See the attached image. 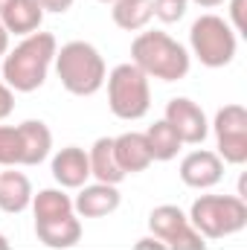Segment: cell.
<instances>
[{
    "label": "cell",
    "mask_w": 247,
    "mask_h": 250,
    "mask_svg": "<svg viewBox=\"0 0 247 250\" xmlns=\"http://www.w3.org/2000/svg\"><path fill=\"white\" fill-rule=\"evenodd\" d=\"M56 35L50 32H32L26 41H21L3 62V79L18 93H32L47 82L50 62L56 59Z\"/></svg>",
    "instance_id": "obj_1"
},
{
    "label": "cell",
    "mask_w": 247,
    "mask_h": 250,
    "mask_svg": "<svg viewBox=\"0 0 247 250\" xmlns=\"http://www.w3.org/2000/svg\"><path fill=\"white\" fill-rule=\"evenodd\" d=\"M131 64L160 82H178L189 73L186 50L166 32H140L131 44Z\"/></svg>",
    "instance_id": "obj_2"
},
{
    "label": "cell",
    "mask_w": 247,
    "mask_h": 250,
    "mask_svg": "<svg viewBox=\"0 0 247 250\" xmlns=\"http://www.w3.org/2000/svg\"><path fill=\"white\" fill-rule=\"evenodd\" d=\"M59 79L73 96H93L105 84V59L87 41H70L56 53Z\"/></svg>",
    "instance_id": "obj_3"
},
{
    "label": "cell",
    "mask_w": 247,
    "mask_h": 250,
    "mask_svg": "<svg viewBox=\"0 0 247 250\" xmlns=\"http://www.w3.org/2000/svg\"><path fill=\"white\" fill-rule=\"evenodd\" d=\"M189 224L204 239H224L247 227V204L239 195H204L192 204Z\"/></svg>",
    "instance_id": "obj_4"
},
{
    "label": "cell",
    "mask_w": 247,
    "mask_h": 250,
    "mask_svg": "<svg viewBox=\"0 0 247 250\" xmlns=\"http://www.w3.org/2000/svg\"><path fill=\"white\" fill-rule=\"evenodd\" d=\"M108 102L114 117L120 120H143L151 108L148 76L134 64H120L108 76Z\"/></svg>",
    "instance_id": "obj_5"
},
{
    "label": "cell",
    "mask_w": 247,
    "mask_h": 250,
    "mask_svg": "<svg viewBox=\"0 0 247 250\" xmlns=\"http://www.w3.org/2000/svg\"><path fill=\"white\" fill-rule=\"evenodd\" d=\"M189 38L204 67H227L236 59V32L218 15H201L192 23Z\"/></svg>",
    "instance_id": "obj_6"
},
{
    "label": "cell",
    "mask_w": 247,
    "mask_h": 250,
    "mask_svg": "<svg viewBox=\"0 0 247 250\" xmlns=\"http://www.w3.org/2000/svg\"><path fill=\"white\" fill-rule=\"evenodd\" d=\"M148 224H151V233L163 242V248H172V250H204L206 248L204 236L189 224V218L178 207H172V204H163V207L151 209Z\"/></svg>",
    "instance_id": "obj_7"
},
{
    "label": "cell",
    "mask_w": 247,
    "mask_h": 250,
    "mask_svg": "<svg viewBox=\"0 0 247 250\" xmlns=\"http://www.w3.org/2000/svg\"><path fill=\"white\" fill-rule=\"evenodd\" d=\"M215 137L224 163L242 166L247 160V111L245 105H227L215 117Z\"/></svg>",
    "instance_id": "obj_8"
},
{
    "label": "cell",
    "mask_w": 247,
    "mask_h": 250,
    "mask_svg": "<svg viewBox=\"0 0 247 250\" xmlns=\"http://www.w3.org/2000/svg\"><path fill=\"white\" fill-rule=\"evenodd\" d=\"M166 123L172 125V131L181 137V143H189V146H198L206 140L209 134V125H206V117L204 111L192 102V99H172L166 105Z\"/></svg>",
    "instance_id": "obj_9"
},
{
    "label": "cell",
    "mask_w": 247,
    "mask_h": 250,
    "mask_svg": "<svg viewBox=\"0 0 247 250\" xmlns=\"http://www.w3.org/2000/svg\"><path fill=\"white\" fill-rule=\"evenodd\" d=\"M224 175V163L215 151H192L181 163V181L192 189L215 187Z\"/></svg>",
    "instance_id": "obj_10"
},
{
    "label": "cell",
    "mask_w": 247,
    "mask_h": 250,
    "mask_svg": "<svg viewBox=\"0 0 247 250\" xmlns=\"http://www.w3.org/2000/svg\"><path fill=\"white\" fill-rule=\"evenodd\" d=\"M53 178L67 189L84 187V181L90 178V160L79 146H67L53 157Z\"/></svg>",
    "instance_id": "obj_11"
},
{
    "label": "cell",
    "mask_w": 247,
    "mask_h": 250,
    "mask_svg": "<svg viewBox=\"0 0 247 250\" xmlns=\"http://www.w3.org/2000/svg\"><path fill=\"white\" fill-rule=\"evenodd\" d=\"M114 154H117V163L125 175H137V172H145L151 166V148H148V140L145 134H123L114 140Z\"/></svg>",
    "instance_id": "obj_12"
},
{
    "label": "cell",
    "mask_w": 247,
    "mask_h": 250,
    "mask_svg": "<svg viewBox=\"0 0 247 250\" xmlns=\"http://www.w3.org/2000/svg\"><path fill=\"white\" fill-rule=\"evenodd\" d=\"M18 134H21V166H38L41 160H47L53 148V134L41 120L18 125Z\"/></svg>",
    "instance_id": "obj_13"
},
{
    "label": "cell",
    "mask_w": 247,
    "mask_h": 250,
    "mask_svg": "<svg viewBox=\"0 0 247 250\" xmlns=\"http://www.w3.org/2000/svg\"><path fill=\"white\" fill-rule=\"evenodd\" d=\"M120 207V192L117 187H108V184H96V187H84L79 192L73 209L84 218H102V215H111L114 209Z\"/></svg>",
    "instance_id": "obj_14"
},
{
    "label": "cell",
    "mask_w": 247,
    "mask_h": 250,
    "mask_svg": "<svg viewBox=\"0 0 247 250\" xmlns=\"http://www.w3.org/2000/svg\"><path fill=\"white\" fill-rule=\"evenodd\" d=\"M44 21V12L35 0H12L3 12H0V23L6 26V32L15 35H32Z\"/></svg>",
    "instance_id": "obj_15"
},
{
    "label": "cell",
    "mask_w": 247,
    "mask_h": 250,
    "mask_svg": "<svg viewBox=\"0 0 247 250\" xmlns=\"http://www.w3.org/2000/svg\"><path fill=\"white\" fill-rule=\"evenodd\" d=\"M87 160H90V175H93L99 184L117 187L120 181H125V172L120 169V163H117V154H114V140H111V137L96 140V146L90 148Z\"/></svg>",
    "instance_id": "obj_16"
},
{
    "label": "cell",
    "mask_w": 247,
    "mask_h": 250,
    "mask_svg": "<svg viewBox=\"0 0 247 250\" xmlns=\"http://www.w3.org/2000/svg\"><path fill=\"white\" fill-rule=\"evenodd\" d=\"M35 236L47 248L64 250V248H73L82 239V224H79L76 215L56 218V221H35Z\"/></svg>",
    "instance_id": "obj_17"
},
{
    "label": "cell",
    "mask_w": 247,
    "mask_h": 250,
    "mask_svg": "<svg viewBox=\"0 0 247 250\" xmlns=\"http://www.w3.org/2000/svg\"><path fill=\"white\" fill-rule=\"evenodd\" d=\"M29 201H32V184L23 172L0 175V209L3 212H23Z\"/></svg>",
    "instance_id": "obj_18"
},
{
    "label": "cell",
    "mask_w": 247,
    "mask_h": 250,
    "mask_svg": "<svg viewBox=\"0 0 247 250\" xmlns=\"http://www.w3.org/2000/svg\"><path fill=\"white\" fill-rule=\"evenodd\" d=\"M114 23L125 32L143 29L154 15H151V0H114Z\"/></svg>",
    "instance_id": "obj_19"
},
{
    "label": "cell",
    "mask_w": 247,
    "mask_h": 250,
    "mask_svg": "<svg viewBox=\"0 0 247 250\" xmlns=\"http://www.w3.org/2000/svg\"><path fill=\"white\" fill-rule=\"evenodd\" d=\"M32 209H35V221H56V218L73 215V201L59 189H44L35 195Z\"/></svg>",
    "instance_id": "obj_20"
},
{
    "label": "cell",
    "mask_w": 247,
    "mask_h": 250,
    "mask_svg": "<svg viewBox=\"0 0 247 250\" xmlns=\"http://www.w3.org/2000/svg\"><path fill=\"white\" fill-rule=\"evenodd\" d=\"M145 140H148V148H151V157L154 160H172V157H178V151H181V137L172 131V125L166 123H154L148 131H145Z\"/></svg>",
    "instance_id": "obj_21"
},
{
    "label": "cell",
    "mask_w": 247,
    "mask_h": 250,
    "mask_svg": "<svg viewBox=\"0 0 247 250\" xmlns=\"http://www.w3.org/2000/svg\"><path fill=\"white\" fill-rule=\"evenodd\" d=\"M0 166H21V134H18V128L0 125Z\"/></svg>",
    "instance_id": "obj_22"
},
{
    "label": "cell",
    "mask_w": 247,
    "mask_h": 250,
    "mask_svg": "<svg viewBox=\"0 0 247 250\" xmlns=\"http://www.w3.org/2000/svg\"><path fill=\"white\" fill-rule=\"evenodd\" d=\"M189 0H151V15H157L163 23H175L186 15Z\"/></svg>",
    "instance_id": "obj_23"
},
{
    "label": "cell",
    "mask_w": 247,
    "mask_h": 250,
    "mask_svg": "<svg viewBox=\"0 0 247 250\" xmlns=\"http://www.w3.org/2000/svg\"><path fill=\"white\" fill-rule=\"evenodd\" d=\"M230 15H233L236 32L247 35V0H233V3H230Z\"/></svg>",
    "instance_id": "obj_24"
},
{
    "label": "cell",
    "mask_w": 247,
    "mask_h": 250,
    "mask_svg": "<svg viewBox=\"0 0 247 250\" xmlns=\"http://www.w3.org/2000/svg\"><path fill=\"white\" fill-rule=\"evenodd\" d=\"M12 108H15V93H12L9 84L0 82V120H6L12 114Z\"/></svg>",
    "instance_id": "obj_25"
},
{
    "label": "cell",
    "mask_w": 247,
    "mask_h": 250,
    "mask_svg": "<svg viewBox=\"0 0 247 250\" xmlns=\"http://www.w3.org/2000/svg\"><path fill=\"white\" fill-rule=\"evenodd\" d=\"M35 3L41 6V12H56V15H62L73 6V0H35Z\"/></svg>",
    "instance_id": "obj_26"
},
{
    "label": "cell",
    "mask_w": 247,
    "mask_h": 250,
    "mask_svg": "<svg viewBox=\"0 0 247 250\" xmlns=\"http://www.w3.org/2000/svg\"><path fill=\"white\" fill-rule=\"evenodd\" d=\"M6 50H9V32H6V26L0 23V56H6Z\"/></svg>",
    "instance_id": "obj_27"
},
{
    "label": "cell",
    "mask_w": 247,
    "mask_h": 250,
    "mask_svg": "<svg viewBox=\"0 0 247 250\" xmlns=\"http://www.w3.org/2000/svg\"><path fill=\"white\" fill-rule=\"evenodd\" d=\"M198 6H206V9H212V6H221L224 0H195Z\"/></svg>",
    "instance_id": "obj_28"
},
{
    "label": "cell",
    "mask_w": 247,
    "mask_h": 250,
    "mask_svg": "<svg viewBox=\"0 0 247 250\" xmlns=\"http://www.w3.org/2000/svg\"><path fill=\"white\" fill-rule=\"evenodd\" d=\"M0 250H9V242H6L3 236H0Z\"/></svg>",
    "instance_id": "obj_29"
},
{
    "label": "cell",
    "mask_w": 247,
    "mask_h": 250,
    "mask_svg": "<svg viewBox=\"0 0 247 250\" xmlns=\"http://www.w3.org/2000/svg\"><path fill=\"white\" fill-rule=\"evenodd\" d=\"M9 3H12V0H0V12H3V9H6Z\"/></svg>",
    "instance_id": "obj_30"
},
{
    "label": "cell",
    "mask_w": 247,
    "mask_h": 250,
    "mask_svg": "<svg viewBox=\"0 0 247 250\" xmlns=\"http://www.w3.org/2000/svg\"><path fill=\"white\" fill-rule=\"evenodd\" d=\"M102 3H114V0H102Z\"/></svg>",
    "instance_id": "obj_31"
}]
</instances>
